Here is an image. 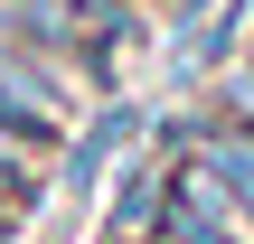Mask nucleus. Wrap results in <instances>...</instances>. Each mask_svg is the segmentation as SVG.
<instances>
[{
    "label": "nucleus",
    "instance_id": "1",
    "mask_svg": "<svg viewBox=\"0 0 254 244\" xmlns=\"http://www.w3.org/2000/svg\"><path fill=\"white\" fill-rule=\"evenodd\" d=\"M66 113H75L66 56H38V47H19V38H0V132L47 160V150L66 141Z\"/></svg>",
    "mask_w": 254,
    "mask_h": 244
},
{
    "label": "nucleus",
    "instance_id": "2",
    "mask_svg": "<svg viewBox=\"0 0 254 244\" xmlns=\"http://www.w3.org/2000/svg\"><path fill=\"white\" fill-rule=\"evenodd\" d=\"M179 150H198V160H207V169L226 179V197H236V216L254 226V132H245V122H217L207 141H179Z\"/></svg>",
    "mask_w": 254,
    "mask_h": 244
},
{
    "label": "nucleus",
    "instance_id": "3",
    "mask_svg": "<svg viewBox=\"0 0 254 244\" xmlns=\"http://www.w3.org/2000/svg\"><path fill=\"white\" fill-rule=\"evenodd\" d=\"M151 244H160V235H151Z\"/></svg>",
    "mask_w": 254,
    "mask_h": 244
}]
</instances>
